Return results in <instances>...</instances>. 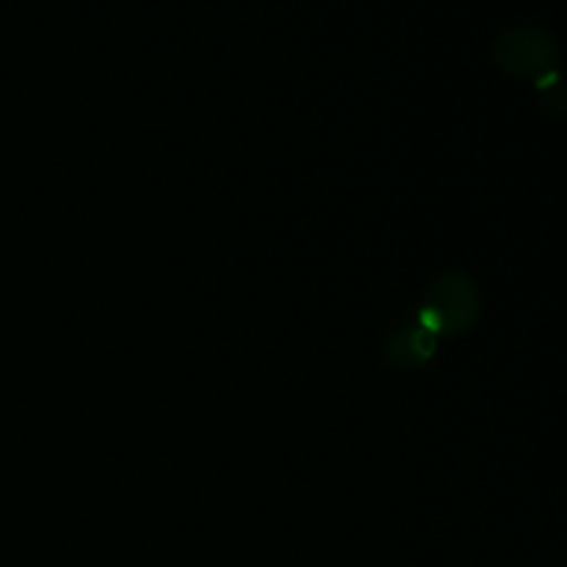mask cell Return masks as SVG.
<instances>
[{
  "instance_id": "6da1fadb",
  "label": "cell",
  "mask_w": 567,
  "mask_h": 567,
  "mask_svg": "<svg viewBox=\"0 0 567 567\" xmlns=\"http://www.w3.org/2000/svg\"><path fill=\"white\" fill-rule=\"evenodd\" d=\"M480 310L482 299L474 282L465 275H460V271H449V275L437 277L432 282L424 308L419 313L424 316L426 324L441 338L468 332L476 324V319H480Z\"/></svg>"
},
{
  "instance_id": "7a4b0ae2",
  "label": "cell",
  "mask_w": 567,
  "mask_h": 567,
  "mask_svg": "<svg viewBox=\"0 0 567 567\" xmlns=\"http://www.w3.org/2000/svg\"><path fill=\"white\" fill-rule=\"evenodd\" d=\"M493 59L509 75L540 81L557 66V42L537 25H515L498 33L493 42Z\"/></svg>"
},
{
  "instance_id": "3957f363",
  "label": "cell",
  "mask_w": 567,
  "mask_h": 567,
  "mask_svg": "<svg viewBox=\"0 0 567 567\" xmlns=\"http://www.w3.org/2000/svg\"><path fill=\"white\" fill-rule=\"evenodd\" d=\"M437 347V332L432 330L424 321V316L415 310L408 321L393 330V336L388 338L385 358L388 363L399 365V369H413V365H424L432 358Z\"/></svg>"
}]
</instances>
